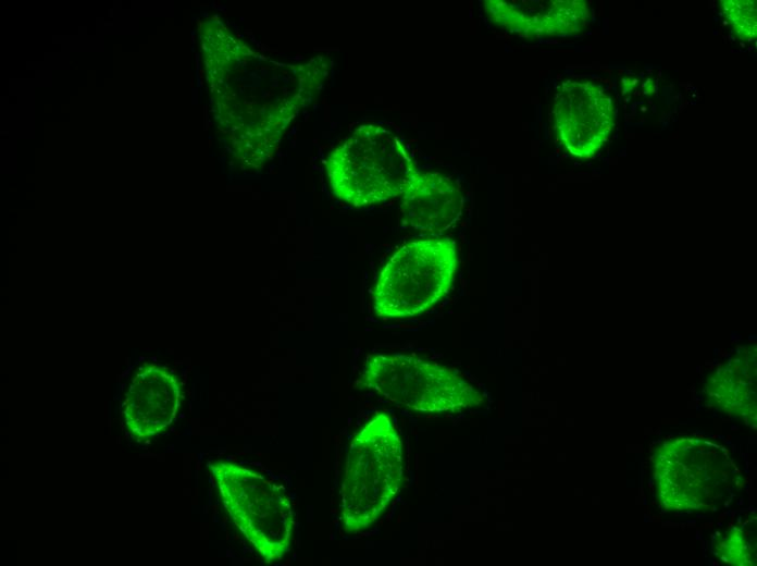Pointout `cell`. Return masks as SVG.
Segmentation results:
<instances>
[{"label": "cell", "mask_w": 757, "mask_h": 566, "mask_svg": "<svg viewBox=\"0 0 757 566\" xmlns=\"http://www.w3.org/2000/svg\"><path fill=\"white\" fill-rule=\"evenodd\" d=\"M457 266L456 244L448 237L402 245L376 280L372 296L375 315L389 320L427 311L449 292Z\"/></svg>", "instance_id": "obj_4"}, {"label": "cell", "mask_w": 757, "mask_h": 566, "mask_svg": "<svg viewBox=\"0 0 757 566\" xmlns=\"http://www.w3.org/2000/svg\"><path fill=\"white\" fill-rule=\"evenodd\" d=\"M404 481V446L392 418L374 415L351 439L340 489L346 533L370 528L398 494Z\"/></svg>", "instance_id": "obj_1"}, {"label": "cell", "mask_w": 757, "mask_h": 566, "mask_svg": "<svg viewBox=\"0 0 757 566\" xmlns=\"http://www.w3.org/2000/svg\"><path fill=\"white\" fill-rule=\"evenodd\" d=\"M325 169L333 194L356 208L401 197L418 171L397 135L377 123L359 125L330 152Z\"/></svg>", "instance_id": "obj_2"}, {"label": "cell", "mask_w": 757, "mask_h": 566, "mask_svg": "<svg viewBox=\"0 0 757 566\" xmlns=\"http://www.w3.org/2000/svg\"><path fill=\"white\" fill-rule=\"evenodd\" d=\"M484 11L495 25L533 38L573 35L590 21L582 0H485Z\"/></svg>", "instance_id": "obj_7"}, {"label": "cell", "mask_w": 757, "mask_h": 566, "mask_svg": "<svg viewBox=\"0 0 757 566\" xmlns=\"http://www.w3.org/2000/svg\"><path fill=\"white\" fill-rule=\"evenodd\" d=\"M223 506L265 563L289 551L294 512L283 488L258 471L227 460L210 464Z\"/></svg>", "instance_id": "obj_5"}, {"label": "cell", "mask_w": 757, "mask_h": 566, "mask_svg": "<svg viewBox=\"0 0 757 566\" xmlns=\"http://www.w3.org/2000/svg\"><path fill=\"white\" fill-rule=\"evenodd\" d=\"M463 207L459 186L449 177L418 170L401 195L402 221L427 235H442L460 218Z\"/></svg>", "instance_id": "obj_9"}, {"label": "cell", "mask_w": 757, "mask_h": 566, "mask_svg": "<svg viewBox=\"0 0 757 566\" xmlns=\"http://www.w3.org/2000/svg\"><path fill=\"white\" fill-rule=\"evenodd\" d=\"M720 7L736 37L742 40L756 39L757 10L755 0H722Z\"/></svg>", "instance_id": "obj_10"}, {"label": "cell", "mask_w": 757, "mask_h": 566, "mask_svg": "<svg viewBox=\"0 0 757 566\" xmlns=\"http://www.w3.org/2000/svg\"><path fill=\"white\" fill-rule=\"evenodd\" d=\"M553 120L562 146L572 156L587 159L608 140L615 124V108L598 85L568 79L555 95Z\"/></svg>", "instance_id": "obj_6"}, {"label": "cell", "mask_w": 757, "mask_h": 566, "mask_svg": "<svg viewBox=\"0 0 757 566\" xmlns=\"http://www.w3.org/2000/svg\"><path fill=\"white\" fill-rule=\"evenodd\" d=\"M181 391L176 378L158 365H146L134 376L122 405L125 427L137 440L164 431L175 419Z\"/></svg>", "instance_id": "obj_8"}, {"label": "cell", "mask_w": 757, "mask_h": 566, "mask_svg": "<svg viewBox=\"0 0 757 566\" xmlns=\"http://www.w3.org/2000/svg\"><path fill=\"white\" fill-rule=\"evenodd\" d=\"M356 385L421 413H458L485 404L484 394L459 370L417 355H370Z\"/></svg>", "instance_id": "obj_3"}]
</instances>
